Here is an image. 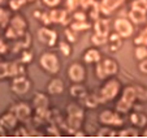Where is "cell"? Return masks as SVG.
<instances>
[{
	"label": "cell",
	"mask_w": 147,
	"mask_h": 138,
	"mask_svg": "<svg viewBox=\"0 0 147 138\" xmlns=\"http://www.w3.org/2000/svg\"><path fill=\"white\" fill-rule=\"evenodd\" d=\"M119 70V64L116 63V60L111 57L103 59L99 63H96V68H95V74L99 80H106L108 77L115 76Z\"/></svg>",
	"instance_id": "cell-1"
},
{
	"label": "cell",
	"mask_w": 147,
	"mask_h": 138,
	"mask_svg": "<svg viewBox=\"0 0 147 138\" xmlns=\"http://www.w3.org/2000/svg\"><path fill=\"white\" fill-rule=\"evenodd\" d=\"M137 99V91H136V86H128L122 90V94L120 100L117 102L116 106V111L120 113H128L130 111V108L133 107L134 100Z\"/></svg>",
	"instance_id": "cell-2"
},
{
	"label": "cell",
	"mask_w": 147,
	"mask_h": 138,
	"mask_svg": "<svg viewBox=\"0 0 147 138\" xmlns=\"http://www.w3.org/2000/svg\"><path fill=\"white\" fill-rule=\"evenodd\" d=\"M39 65L50 74H57L61 69V63L55 52H45L39 57Z\"/></svg>",
	"instance_id": "cell-3"
},
{
	"label": "cell",
	"mask_w": 147,
	"mask_h": 138,
	"mask_svg": "<svg viewBox=\"0 0 147 138\" xmlns=\"http://www.w3.org/2000/svg\"><path fill=\"white\" fill-rule=\"evenodd\" d=\"M120 90H121V83H120L119 80H116V78L108 80L102 86L99 94H98L100 103H104V102L115 99V98L120 94Z\"/></svg>",
	"instance_id": "cell-4"
},
{
	"label": "cell",
	"mask_w": 147,
	"mask_h": 138,
	"mask_svg": "<svg viewBox=\"0 0 147 138\" xmlns=\"http://www.w3.org/2000/svg\"><path fill=\"white\" fill-rule=\"evenodd\" d=\"M31 87V81L28 76H17L12 78L11 90L17 95H25Z\"/></svg>",
	"instance_id": "cell-5"
},
{
	"label": "cell",
	"mask_w": 147,
	"mask_h": 138,
	"mask_svg": "<svg viewBox=\"0 0 147 138\" xmlns=\"http://www.w3.org/2000/svg\"><path fill=\"white\" fill-rule=\"evenodd\" d=\"M36 35H38L39 42L46 44V46H48V47H53L59 41L57 33H56L55 30H52V29H50L48 26H42L38 30Z\"/></svg>",
	"instance_id": "cell-6"
},
{
	"label": "cell",
	"mask_w": 147,
	"mask_h": 138,
	"mask_svg": "<svg viewBox=\"0 0 147 138\" xmlns=\"http://www.w3.org/2000/svg\"><path fill=\"white\" fill-rule=\"evenodd\" d=\"M122 113L120 112H113L111 110H106L103 111L102 113L99 115V121L102 124H106V125H113V126H121L124 120L121 117Z\"/></svg>",
	"instance_id": "cell-7"
},
{
	"label": "cell",
	"mask_w": 147,
	"mask_h": 138,
	"mask_svg": "<svg viewBox=\"0 0 147 138\" xmlns=\"http://www.w3.org/2000/svg\"><path fill=\"white\" fill-rule=\"evenodd\" d=\"M115 31L119 34L121 38H129L133 34L134 28H133V22L128 18H117L115 21Z\"/></svg>",
	"instance_id": "cell-8"
},
{
	"label": "cell",
	"mask_w": 147,
	"mask_h": 138,
	"mask_svg": "<svg viewBox=\"0 0 147 138\" xmlns=\"http://www.w3.org/2000/svg\"><path fill=\"white\" fill-rule=\"evenodd\" d=\"M68 77L74 83H81L86 78V69L81 63H73L68 69Z\"/></svg>",
	"instance_id": "cell-9"
},
{
	"label": "cell",
	"mask_w": 147,
	"mask_h": 138,
	"mask_svg": "<svg viewBox=\"0 0 147 138\" xmlns=\"http://www.w3.org/2000/svg\"><path fill=\"white\" fill-rule=\"evenodd\" d=\"M13 111L17 115L18 120L22 122H28L33 117V107L28 102H20L18 104L13 107Z\"/></svg>",
	"instance_id": "cell-10"
},
{
	"label": "cell",
	"mask_w": 147,
	"mask_h": 138,
	"mask_svg": "<svg viewBox=\"0 0 147 138\" xmlns=\"http://www.w3.org/2000/svg\"><path fill=\"white\" fill-rule=\"evenodd\" d=\"M18 117L14 113V111H7L0 116V125L4 126L7 130H13L18 126Z\"/></svg>",
	"instance_id": "cell-11"
},
{
	"label": "cell",
	"mask_w": 147,
	"mask_h": 138,
	"mask_svg": "<svg viewBox=\"0 0 147 138\" xmlns=\"http://www.w3.org/2000/svg\"><path fill=\"white\" fill-rule=\"evenodd\" d=\"M50 18L52 24H61L67 25L69 24V11L68 9H51L50 11Z\"/></svg>",
	"instance_id": "cell-12"
},
{
	"label": "cell",
	"mask_w": 147,
	"mask_h": 138,
	"mask_svg": "<svg viewBox=\"0 0 147 138\" xmlns=\"http://www.w3.org/2000/svg\"><path fill=\"white\" fill-rule=\"evenodd\" d=\"M9 26H12V28L16 29L17 31H20V33L24 34L25 31H28V29H29V22H28V20H26V17L24 16V14L14 13L13 16H12Z\"/></svg>",
	"instance_id": "cell-13"
},
{
	"label": "cell",
	"mask_w": 147,
	"mask_h": 138,
	"mask_svg": "<svg viewBox=\"0 0 147 138\" xmlns=\"http://www.w3.org/2000/svg\"><path fill=\"white\" fill-rule=\"evenodd\" d=\"M64 89H65L64 81L61 80V78H59V77H55L48 82L47 93L50 95H61L63 93H64Z\"/></svg>",
	"instance_id": "cell-14"
},
{
	"label": "cell",
	"mask_w": 147,
	"mask_h": 138,
	"mask_svg": "<svg viewBox=\"0 0 147 138\" xmlns=\"http://www.w3.org/2000/svg\"><path fill=\"white\" fill-rule=\"evenodd\" d=\"M48 106H50V99H48V95H46L45 93H35L33 97V107L34 110H48Z\"/></svg>",
	"instance_id": "cell-15"
},
{
	"label": "cell",
	"mask_w": 147,
	"mask_h": 138,
	"mask_svg": "<svg viewBox=\"0 0 147 138\" xmlns=\"http://www.w3.org/2000/svg\"><path fill=\"white\" fill-rule=\"evenodd\" d=\"M124 0H102L100 1V11L103 14H112L121 4Z\"/></svg>",
	"instance_id": "cell-16"
},
{
	"label": "cell",
	"mask_w": 147,
	"mask_h": 138,
	"mask_svg": "<svg viewBox=\"0 0 147 138\" xmlns=\"http://www.w3.org/2000/svg\"><path fill=\"white\" fill-rule=\"evenodd\" d=\"M9 69V77L13 78L17 76H25L26 74V64L22 63L21 60L13 61V63H8Z\"/></svg>",
	"instance_id": "cell-17"
},
{
	"label": "cell",
	"mask_w": 147,
	"mask_h": 138,
	"mask_svg": "<svg viewBox=\"0 0 147 138\" xmlns=\"http://www.w3.org/2000/svg\"><path fill=\"white\" fill-rule=\"evenodd\" d=\"M95 34H99L102 37H108L109 35V21L107 18H96L94 24Z\"/></svg>",
	"instance_id": "cell-18"
},
{
	"label": "cell",
	"mask_w": 147,
	"mask_h": 138,
	"mask_svg": "<svg viewBox=\"0 0 147 138\" xmlns=\"http://www.w3.org/2000/svg\"><path fill=\"white\" fill-rule=\"evenodd\" d=\"M12 16H13V11L11 8H5V7L0 5V28L7 29L11 24Z\"/></svg>",
	"instance_id": "cell-19"
},
{
	"label": "cell",
	"mask_w": 147,
	"mask_h": 138,
	"mask_svg": "<svg viewBox=\"0 0 147 138\" xmlns=\"http://www.w3.org/2000/svg\"><path fill=\"white\" fill-rule=\"evenodd\" d=\"M69 93H70V97L72 98L82 100L83 98L86 97L87 90H86V87L82 85V82H81V83H74V85L69 89Z\"/></svg>",
	"instance_id": "cell-20"
},
{
	"label": "cell",
	"mask_w": 147,
	"mask_h": 138,
	"mask_svg": "<svg viewBox=\"0 0 147 138\" xmlns=\"http://www.w3.org/2000/svg\"><path fill=\"white\" fill-rule=\"evenodd\" d=\"M102 60V55H100L98 48H89L83 53V61L91 64V63H99Z\"/></svg>",
	"instance_id": "cell-21"
},
{
	"label": "cell",
	"mask_w": 147,
	"mask_h": 138,
	"mask_svg": "<svg viewBox=\"0 0 147 138\" xmlns=\"http://www.w3.org/2000/svg\"><path fill=\"white\" fill-rule=\"evenodd\" d=\"M107 43H108V48L111 52H116L117 50H120L122 44V41H121V37L115 31V33L109 34L108 35V39H107Z\"/></svg>",
	"instance_id": "cell-22"
},
{
	"label": "cell",
	"mask_w": 147,
	"mask_h": 138,
	"mask_svg": "<svg viewBox=\"0 0 147 138\" xmlns=\"http://www.w3.org/2000/svg\"><path fill=\"white\" fill-rule=\"evenodd\" d=\"M129 20L134 24H143L146 21V12L141 11V9L131 8L129 12Z\"/></svg>",
	"instance_id": "cell-23"
},
{
	"label": "cell",
	"mask_w": 147,
	"mask_h": 138,
	"mask_svg": "<svg viewBox=\"0 0 147 138\" xmlns=\"http://www.w3.org/2000/svg\"><path fill=\"white\" fill-rule=\"evenodd\" d=\"M81 102H82L83 104L86 106L87 108H95V107H98V104L100 103V100H99V97H98V95H95V94H89V93H87L86 97L83 98Z\"/></svg>",
	"instance_id": "cell-24"
},
{
	"label": "cell",
	"mask_w": 147,
	"mask_h": 138,
	"mask_svg": "<svg viewBox=\"0 0 147 138\" xmlns=\"http://www.w3.org/2000/svg\"><path fill=\"white\" fill-rule=\"evenodd\" d=\"M130 121L133 122V124L136 125V126H138V128H143L144 125L147 124V117L144 116L143 113H141V112H136V113H131Z\"/></svg>",
	"instance_id": "cell-25"
},
{
	"label": "cell",
	"mask_w": 147,
	"mask_h": 138,
	"mask_svg": "<svg viewBox=\"0 0 147 138\" xmlns=\"http://www.w3.org/2000/svg\"><path fill=\"white\" fill-rule=\"evenodd\" d=\"M67 113L70 116H83V108L78 103L72 102L67 106Z\"/></svg>",
	"instance_id": "cell-26"
},
{
	"label": "cell",
	"mask_w": 147,
	"mask_h": 138,
	"mask_svg": "<svg viewBox=\"0 0 147 138\" xmlns=\"http://www.w3.org/2000/svg\"><path fill=\"white\" fill-rule=\"evenodd\" d=\"M70 28L76 31H83L91 28V24L87 20H85V21H72L70 22Z\"/></svg>",
	"instance_id": "cell-27"
},
{
	"label": "cell",
	"mask_w": 147,
	"mask_h": 138,
	"mask_svg": "<svg viewBox=\"0 0 147 138\" xmlns=\"http://www.w3.org/2000/svg\"><path fill=\"white\" fill-rule=\"evenodd\" d=\"M59 50L65 57H69L72 55V46H70V42L64 39V41H60L59 42Z\"/></svg>",
	"instance_id": "cell-28"
},
{
	"label": "cell",
	"mask_w": 147,
	"mask_h": 138,
	"mask_svg": "<svg viewBox=\"0 0 147 138\" xmlns=\"http://www.w3.org/2000/svg\"><path fill=\"white\" fill-rule=\"evenodd\" d=\"M33 16H35L42 24H45V26H48L52 24L50 18V12H45V11H38L35 13H33Z\"/></svg>",
	"instance_id": "cell-29"
},
{
	"label": "cell",
	"mask_w": 147,
	"mask_h": 138,
	"mask_svg": "<svg viewBox=\"0 0 147 138\" xmlns=\"http://www.w3.org/2000/svg\"><path fill=\"white\" fill-rule=\"evenodd\" d=\"M14 42H17L18 46L22 48V50H25V48H30V46H31V35H30V33H29V31L24 33V35L21 37L18 41H14Z\"/></svg>",
	"instance_id": "cell-30"
},
{
	"label": "cell",
	"mask_w": 147,
	"mask_h": 138,
	"mask_svg": "<svg viewBox=\"0 0 147 138\" xmlns=\"http://www.w3.org/2000/svg\"><path fill=\"white\" fill-rule=\"evenodd\" d=\"M26 3H29L28 0H9L8 1L9 8H11L13 12H18Z\"/></svg>",
	"instance_id": "cell-31"
},
{
	"label": "cell",
	"mask_w": 147,
	"mask_h": 138,
	"mask_svg": "<svg viewBox=\"0 0 147 138\" xmlns=\"http://www.w3.org/2000/svg\"><path fill=\"white\" fill-rule=\"evenodd\" d=\"M9 77V69H8V63L0 59V80Z\"/></svg>",
	"instance_id": "cell-32"
},
{
	"label": "cell",
	"mask_w": 147,
	"mask_h": 138,
	"mask_svg": "<svg viewBox=\"0 0 147 138\" xmlns=\"http://www.w3.org/2000/svg\"><path fill=\"white\" fill-rule=\"evenodd\" d=\"M136 57L138 60H143L147 57V46H137L136 48Z\"/></svg>",
	"instance_id": "cell-33"
},
{
	"label": "cell",
	"mask_w": 147,
	"mask_h": 138,
	"mask_svg": "<svg viewBox=\"0 0 147 138\" xmlns=\"http://www.w3.org/2000/svg\"><path fill=\"white\" fill-rule=\"evenodd\" d=\"M34 55L33 52H31L29 48H25V50H22V53H21V61L25 64H30L31 60H33Z\"/></svg>",
	"instance_id": "cell-34"
},
{
	"label": "cell",
	"mask_w": 147,
	"mask_h": 138,
	"mask_svg": "<svg viewBox=\"0 0 147 138\" xmlns=\"http://www.w3.org/2000/svg\"><path fill=\"white\" fill-rule=\"evenodd\" d=\"M119 133L116 130L111 129V128H102V129L98 132V135L99 137H113V135H117Z\"/></svg>",
	"instance_id": "cell-35"
},
{
	"label": "cell",
	"mask_w": 147,
	"mask_h": 138,
	"mask_svg": "<svg viewBox=\"0 0 147 138\" xmlns=\"http://www.w3.org/2000/svg\"><path fill=\"white\" fill-rule=\"evenodd\" d=\"M64 34H65V39H67V41H69L70 43H73V42H77V35H76V30H73L72 28L65 29Z\"/></svg>",
	"instance_id": "cell-36"
},
{
	"label": "cell",
	"mask_w": 147,
	"mask_h": 138,
	"mask_svg": "<svg viewBox=\"0 0 147 138\" xmlns=\"http://www.w3.org/2000/svg\"><path fill=\"white\" fill-rule=\"evenodd\" d=\"M131 8L141 9V11H147V0H134L131 3Z\"/></svg>",
	"instance_id": "cell-37"
},
{
	"label": "cell",
	"mask_w": 147,
	"mask_h": 138,
	"mask_svg": "<svg viewBox=\"0 0 147 138\" xmlns=\"http://www.w3.org/2000/svg\"><path fill=\"white\" fill-rule=\"evenodd\" d=\"M117 135H120V137H137V135H139V133L137 129H131L130 128V129H124L121 132H119Z\"/></svg>",
	"instance_id": "cell-38"
},
{
	"label": "cell",
	"mask_w": 147,
	"mask_h": 138,
	"mask_svg": "<svg viewBox=\"0 0 147 138\" xmlns=\"http://www.w3.org/2000/svg\"><path fill=\"white\" fill-rule=\"evenodd\" d=\"M107 39H108V37H102V35H99V34H94V35L91 37V41L95 46H102V44L107 43Z\"/></svg>",
	"instance_id": "cell-39"
},
{
	"label": "cell",
	"mask_w": 147,
	"mask_h": 138,
	"mask_svg": "<svg viewBox=\"0 0 147 138\" xmlns=\"http://www.w3.org/2000/svg\"><path fill=\"white\" fill-rule=\"evenodd\" d=\"M67 9L69 12H74L77 11L78 8H81V4H80V0H67Z\"/></svg>",
	"instance_id": "cell-40"
},
{
	"label": "cell",
	"mask_w": 147,
	"mask_h": 138,
	"mask_svg": "<svg viewBox=\"0 0 147 138\" xmlns=\"http://www.w3.org/2000/svg\"><path fill=\"white\" fill-rule=\"evenodd\" d=\"M136 91H137V98L141 100H147V87L143 86H136Z\"/></svg>",
	"instance_id": "cell-41"
},
{
	"label": "cell",
	"mask_w": 147,
	"mask_h": 138,
	"mask_svg": "<svg viewBox=\"0 0 147 138\" xmlns=\"http://www.w3.org/2000/svg\"><path fill=\"white\" fill-rule=\"evenodd\" d=\"M85 20H87L86 12L80 11V9L74 11V13H73V21H85Z\"/></svg>",
	"instance_id": "cell-42"
},
{
	"label": "cell",
	"mask_w": 147,
	"mask_h": 138,
	"mask_svg": "<svg viewBox=\"0 0 147 138\" xmlns=\"http://www.w3.org/2000/svg\"><path fill=\"white\" fill-rule=\"evenodd\" d=\"M14 135H17V137H28V135H31V134H30V132H29L25 126H22V125H21V126H17L16 128Z\"/></svg>",
	"instance_id": "cell-43"
},
{
	"label": "cell",
	"mask_w": 147,
	"mask_h": 138,
	"mask_svg": "<svg viewBox=\"0 0 147 138\" xmlns=\"http://www.w3.org/2000/svg\"><path fill=\"white\" fill-rule=\"evenodd\" d=\"M134 43H136L137 46H147V33L146 31L142 33L139 37H137L136 41H134Z\"/></svg>",
	"instance_id": "cell-44"
},
{
	"label": "cell",
	"mask_w": 147,
	"mask_h": 138,
	"mask_svg": "<svg viewBox=\"0 0 147 138\" xmlns=\"http://www.w3.org/2000/svg\"><path fill=\"white\" fill-rule=\"evenodd\" d=\"M9 51V44L7 43V38H0V55H4Z\"/></svg>",
	"instance_id": "cell-45"
},
{
	"label": "cell",
	"mask_w": 147,
	"mask_h": 138,
	"mask_svg": "<svg viewBox=\"0 0 147 138\" xmlns=\"http://www.w3.org/2000/svg\"><path fill=\"white\" fill-rule=\"evenodd\" d=\"M42 1H43V4H45L46 7H48V8H56V7L61 3V0H42Z\"/></svg>",
	"instance_id": "cell-46"
},
{
	"label": "cell",
	"mask_w": 147,
	"mask_h": 138,
	"mask_svg": "<svg viewBox=\"0 0 147 138\" xmlns=\"http://www.w3.org/2000/svg\"><path fill=\"white\" fill-rule=\"evenodd\" d=\"M94 3H95V0H80L81 8H83V9H90V7Z\"/></svg>",
	"instance_id": "cell-47"
},
{
	"label": "cell",
	"mask_w": 147,
	"mask_h": 138,
	"mask_svg": "<svg viewBox=\"0 0 147 138\" xmlns=\"http://www.w3.org/2000/svg\"><path fill=\"white\" fill-rule=\"evenodd\" d=\"M138 68H139V70H141L142 73L147 74V57L143 59V60H141V63H139Z\"/></svg>",
	"instance_id": "cell-48"
},
{
	"label": "cell",
	"mask_w": 147,
	"mask_h": 138,
	"mask_svg": "<svg viewBox=\"0 0 147 138\" xmlns=\"http://www.w3.org/2000/svg\"><path fill=\"white\" fill-rule=\"evenodd\" d=\"M4 135H7V129L0 125V137H4Z\"/></svg>",
	"instance_id": "cell-49"
},
{
	"label": "cell",
	"mask_w": 147,
	"mask_h": 138,
	"mask_svg": "<svg viewBox=\"0 0 147 138\" xmlns=\"http://www.w3.org/2000/svg\"><path fill=\"white\" fill-rule=\"evenodd\" d=\"M74 135L76 137H85L86 134H85L83 132H81V130H77V132H74Z\"/></svg>",
	"instance_id": "cell-50"
},
{
	"label": "cell",
	"mask_w": 147,
	"mask_h": 138,
	"mask_svg": "<svg viewBox=\"0 0 147 138\" xmlns=\"http://www.w3.org/2000/svg\"><path fill=\"white\" fill-rule=\"evenodd\" d=\"M9 0H0V5H4V4H8Z\"/></svg>",
	"instance_id": "cell-51"
},
{
	"label": "cell",
	"mask_w": 147,
	"mask_h": 138,
	"mask_svg": "<svg viewBox=\"0 0 147 138\" xmlns=\"http://www.w3.org/2000/svg\"><path fill=\"white\" fill-rule=\"evenodd\" d=\"M143 135H144V137H147V129H144V132H143Z\"/></svg>",
	"instance_id": "cell-52"
},
{
	"label": "cell",
	"mask_w": 147,
	"mask_h": 138,
	"mask_svg": "<svg viewBox=\"0 0 147 138\" xmlns=\"http://www.w3.org/2000/svg\"><path fill=\"white\" fill-rule=\"evenodd\" d=\"M28 1H29V3H30V1H34V0H28Z\"/></svg>",
	"instance_id": "cell-53"
}]
</instances>
